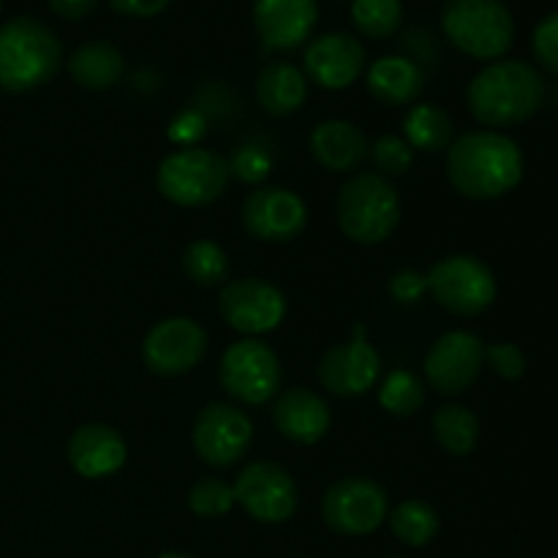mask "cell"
Wrapping results in <instances>:
<instances>
[{"mask_svg": "<svg viewBox=\"0 0 558 558\" xmlns=\"http://www.w3.org/2000/svg\"><path fill=\"white\" fill-rule=\"evenodd\" d=\"M447 178L466 199L490 202L523 180V153L499 131H469L447 147Z\"/></svg>", "mask_w": 558, "mask_h": 558, "instance_id": "6da1fadb", "label": "cell"}, {"mask_svg": "<svg viewBox=\"0 0 558 558\" xmlns=\"http://www.w3.org/2000/svg\"><path fill=\"white\" fill-rule=\"evenodd\" d=\"M545 101V82L534 65L523 60L490 63L469 82L466 104L474 120L488 129H510L526 123Z\"/></svg>", "mask_w": 558, "mask_h": 558, "instance_id": "7a4b0ae2", "label": "cell"}, {"mask_svg": "<svg viewBox=\"0 0 558 558\" xmlns=\"http://www.w3.org/2000/svg\"><path fill=\"white\" fill-rule=\"evenodd\" d=\"M63 44L36 16H14L0 25V90L31 93L54 80Z\"/></svg>", "mask_w": 558, "mask_h": 558, "instance_id": "3957f363", "label": "cell"}, {"mask_svg": "<svg viewBox=\"0 0 558 558\" xmlns=\"http://www.w3.org/2000/svg\"><path fill=\"white\" fill-rule=\"evenodd\" d=\"M338 227L352 243L379 245L401 223V196L379 172H360L341 185L336 199Z\"/></svg>", "mask_w": 558, "mask_h": 558, "instance_id": "277c9868", "label": "cell"}, {"mask_svg": "<svg viewBox=\"0 0 558 558\" xmlns=\"http://www.w3.org/2000/svg\"><path fill=\"white\" fill-rule=\"evenodd\" d=\"M441 27L452 47L477 60H499L515 38V20L501 0H450Z\"/></svg>", "mask_w": 558, "mask_h": 558, "instance_id": "5b68a950", "label": "cell"}, {"mask_svg": "<svg viewBox=\"0 0 558 558\" xmlns=\"http://www.w3.org/2000/svg\"><path fill=\"white\" fill-rule=\"evenodd\" d=\"M229 163L205 147H185L169 153L156 172V185L163 199L180 207H205L221 199L229 185Z\"/></svg>", "mask_w": 558, "mask_h": 558, "instance_id": "8992f818", "label": "cell"}, {"mask_svg": "<svg viewBox=\"0 0 558 558\" xmlns=\"http://www.w3.org/2000/svg\"><path fill=\"white\" fill-rule=\"evenodd\" d=\"M428 292L456 316H480L494 305L496 276L483 259L469 254L445 256L428 272Z\"/></svg>", "mask_w": 558, "mask_h": 558, "instance_id": "52a82bcc", "label": "cell"}, {"mask_svg": "<svg viewBox=\"0 0 558 558\" xmlns=\"http://www.w3.org/2000/svg\"><path fill=\"white\" fill-rule=\"evenodd\" d=\"M218 379L234 401L262 407L281 387V360L259 338H243L221 354Z\"/></svg>", "mask_w": 558, "mask_h": 558, "instance_id": "ba28073f", "label": "cell"}, {"mask_svg": "<svg viewBox=\"0 0 558 558\" xmlns=\"http://www.w3.org/2000/svg\"><path fill=\"white\" fill-rule=\"evenodd\" d=\"M390 512V499L379 483L368 477H343L327 488L322 499V521L341 537L374 534Z\"/></svg>", "mask_w": 558, "mask_h": 558, "instance_id": "9c48e42d", "label": "cell"}, {"mask_svg": "<svg viewBox=\"0 0 558 558\" xmlns=\"http://www.w3.org/2000/svg\"><path fill=\"white\" fill-rule=\"evenodd\" d=\"M254 439V425L243 409L232 403H207L194 420L191 441L202 463L229 469L243 461Z\"/></svg>", "mask_w": 558, "mask_h": 558, "instance_id": "30bf717a", "label": "cell"}, {"mask_svg": "<svg viewBox=\"0 0 558 558\" xmlns=\"http://www.w3.org/2000/svg\"><path fill=\"white\" fill-rule=\"evenodd\" d=\"M218 311L232 330L256 338L281 325L287 316V298L265 278H238L221 287Z\"/></svg>", "mask_w": 558, "mask_h": 558, "instance_id": "8fae6325", "label": "cell"}, {"mask_svg": "<svg viewBox=\"0 0 558 558\" xmlns=\"http://www.w3.org/2000/svg\"><path fill=\"white\" fill-rule=\"evenodd\" d=\"M234 499L259 523H287L298 510V483L272 461H256L234 480Z\"/></svg>", "mask_w": 558, "mask_h": 558, "instance_id": "7c38bea8", "label": "cell"}, {"mask_svg": "<svg viewBox=\"0 0 558 558\" xmlns=\"http://www.w3.org/2000/svg\"><path fill=\"white\" fill-rule=\"evenodd\" d=\"M207 332L189 316H169L153 325L142 341V360L156 376H183L202 363Z\"/></svg>", "mask_w": 558, "mask_h": 558, "instance_id": "4fadbf2b", "label": "cell"}, {"mask_svg": "<svg viewBox=\"0 0 558 558\" xmlns=\"http://www.w3.org/2000/svg\"><path fill=\"white\" fill-rule=\"evenodd\" d=\"M243 227L262 243H292L308 223V207L294 191L281 185H265L245 196Z\"/></svg>", "mask_w": 558, "mask_h": 558, "instance_id": "5bb4252c", "label": "cell"}, {"mask_svg": "<svg viewBox=\"0 0 558 558\" xmlns=\"http://www.w3.org/2000/svg\"><path fill=\"white\" fill-rule=\"evenodd\" d=\"M485 368V343L474 332H445L425 354V379L439 396H461Z\"/></svg>", "mask_w": 558, "mask_h": 558, "instance_id": "9a60e30c", "label": "cell"}, {"mask_svg": "<svg viewBox=\"0 0 558 558\" xmlns=\"http://www.w3.org/2000/svg\"><path fill=\"white\" fill-rule=\"evenodd\" d=\"M316 376L332 396L354 398L368 392L379 381L381 360L365 338H354L327 349L316 365Z\"/></svg>", "mask_w": 558, "mask_h": 558, "instance_id": "2e32d148", "label": "cell"}, {"mask_svg": "<svg viewBox=\"0 0 558 558\" xmlns=\"http://www.w3.org/2000/svg\"><path fill=\"white\" fill-rule=\"evenodd\" d=\"M303 65L308 80L325 90H343L354 85L365 71V49L357 36L343 31L325 33L314 38L303 54Z\"/></svg>", "mask_w": 558, "mask_h": 558, "instance_id": "e0dca14e", "label": "cell"}, {"mask_svg": "<svg viewBox=\"0 0 558 558\" xmlns=\"http://www.w3.org/2000/svg\"><path fill=\"white\" fill-rule=\"evenodd\" d=\"M319 20L316 0H256L254 25L265 47L298 49L308 41Z\"/></svg>", "mask_w": 558, "mask_h": 558, "instance_id": "ac0fdd59", "label": "cell"}, {"mask_svg": "<svg viewBox=\"0 0 558 558\" xmlns=\"http://www.w3.org/2000/svg\"><path fill=\"white\" fill-rule=\"evenodd\" d=\"M125 458H129V447L112 425H80L69 439L71 469L85 480L112 477L125 466Z\"/></svg>", "mask_w": 558, "mask_h": 558, "instance_id": "d6986e66", "label": "cell"}, {"mask_svg": "<svg viewBox=\"0 0 558 558\" xmlns=\"http://www.w3.org/2000/svg\"><path fill=\"white\" fill-rule=\"evenodd\" d=\"M272 423H276L278 434H283V439L311 447L325 439L332 425V414L319 392L308 390V387H292L278 396Z\"/></svg>", "mask_w": 558, "mask_h": 558, "instance_id": "ffe728a7", "label": "cell"}, {"mask_svg": "<svg viewBox=\"0 0 558 558\" xmlns=\"http://www.w3.org/2000/svg\"><path fill=\"white\" fill-rule=\"evenodd\" d=\"M368 150V136L352 120H325L311 134V153L327 172H354Z\"/></svg>", "mask_w": 558, "mask_h": 558, "instance_id": "44dd1931", "label": "cell"}, {"mask_svg": "<svg viewBox=\"0 0 558 558\" xmlns=\"http://www.w3.org/2000/svg\"><path fill=\"white\" fill-rule=\"evenodd\" d=\"M368 90L376 101L387 107H409L420 98L425 87V71L403 54L379 58L365 74Z\"/></svg>", "mask_w": 558, "mask_h": 558, "instance_id": "7402d4cb", "label": "cell"}, {"mask_svg": "<svg viewBox=\"0 0 558 558\" xmlns=\"http://www.w3.org/2000/svg\"><path fill=\"white\" fill-rule=\"evenodd\" d=\"M125 60L112 41H87L69 58V74L85 90H112L123 80Z\"/></svg>", "mask_w": 558, "mask_h": 558, "instance_id": "603a6c76", "label": "cell"}, {"mask_svg": "<svg viewBox=\"0 0 558 558\" xmlns=\"http://www.w3.org/2000/svg\"><path fill=\"white\" fill-rule=\"evenodd\" d=\"M308 96V80L292 63H267L256 80V98L272 118L294 114Z\"/></svg>", "mask_w": 558, "mask_h": 558, "instance_id": "cb8c5ba5", "label": "cell"}, {"mask_svg": "<svg viewBox=\"0 0 558 558\" xmlns=\"http://www.w3.org/2000/svg\"><path fill=\"white\" fill-rule=\"evenodd\" d=\"M403 134L412 150L439 153L456 140V120L439 104H417L403 118Z\"/></svg>", "mask_w": 558, "mask_h": 558, "instance_id": "d4e9b609", "label": "cell"}, {"mask_svg": "<svg viewBox=\"0 0 558 558\" xmlns=\"http://www.w3.org/2000/svg\"><path fill=\"white\" fill-rule=\"evenodd\" d=\"M434 436L452 458L472 456L480 441V420L463 403H445L434 414Z\"/></svg>", "mask_w": 558, "mask_h": 558, "instance_id": "484cf974", "label": "cell"}, {"mask_svg": "<svg viewBox=\"0 0 558 558\" xmlns=\"http://www.w3.org/2000/svg\"><path fill=\"white\" fill-rule=\"evenodd\" d=\"M390 521V532L396 534L398 543L407 548H425L439 534V512L423 499H407L387 515Z\"/></svg>", "mask_w": 558, "mask_h": 558, "instance_id": "4316f807", "label": "cell"}, {"mask_svg": "<svg viewBox=\"0 0 558 558\" xmlns=\"http://www.w3.org/2000/svg\"><path fill=\"white\" fill-rule=\"evenodd\" d=\"M183 272L189 276V281H194L196 287H223L229 281V256L213 240L202 238L194 243L185 245L183 251Z\"/></svg>", "mask_w": 558, "mask_h": 558, "instance_id": "83f0119b", "label": "cell"}, {"mask_svg": "<svg viewBox=\"0 0 558 558\" xmlns=\"http://www.w3.org/2000/svg\"><path fill=\"white\" fill-rule=\"evenodd\" d=\"M379 403L392 417H412L425 407V385L409 371H392L379 385Z\"/></svg>", "mask_w": 558, "mask_h": 558, "instance_id": "f1b7e54d", "label": "cell"}, {"mask_svg": "<svg viewBox=\"0 0 558 558\" xmlns=\"http://www.w3.org/2000/svg\"><path fill=\"white\" fill-rule=\"evenodd\" d=\"M401 0H354L352 3L354 27L368 38H390L401 27Z\"/></svg>", "mask_w": 558, "mask_h": 558, "instance_id": "f546056e", "label": "cell"}, {"mask_svg": "<svg viewBox=\"0 0 558 558\" xmlns=\"http://www.w3.org/2000/svg\"><path fill=\"white\" fill-rule=\"evenodd\" d=\"M238 505L234 488L218 477H205L189 490V510L196 518H223Z\"/></svg>", "mask_w": 558, "mask_h": 558, "instance_id": "4dcf8cb0", "label": "cell"}, {"mask_svg": "<svg viewBox=\"0 0 558 558\" xmlns=\"http://www.w3.org/2000/svg\"><path fill=\"white\" fill-rule=\"evenodd\" d=\"M368 156L374 158L376 169H379L381 178L387 180L401 178V174H407L414 163L412 145H409L407 140H401V136H392V134L379 136V140L371 145Z\"/></svg>", "mask_w": 558, "mask_h": 558, "instance_id": "1f68e13d", "label": "cell"}, {"mask_svg": "<svg viewBox=\"0 0 558 558\" xmlns=\"http://www.w3.org/2000/svg\"><path fill=\"white\" fill-rule=\"evenodd\" d=\"M485 365H488L499 379L518 381L526 374V354H523V349L512 341L490 343V347H485Z\"/></svg>", "mask_w": 558, "mask_h": 558, "instance_id": "d6a6232c", "label": "cell"}, {"mask_svg": "<svg viewBox=\"0 0 558 558\" xmlns=\"http://www.w3.org/2000/svg\"><path fill=\"white\" fill-rule=\"evenodd\" d=\"M227 163H229V174H234L240 183H248V185H256L262 183V180H267V174H270L272 169L270 156L256 145L238 147V150L232 153V161Z\"/></svg>", "mask_w": 558, "mask_h": 558, "instance_id": "836d02e7", "label": "cell"}, {"mask_svg": "<svg viewBox=\"0 0 558 558\" xmlns=\"http://www.w3.org/2000/svg\"><path fill=\"white\" fill-rule=\"evenodd\" d=\"M532 49L537 63L550 74H558V11L545 16L537 27H534Z\"/></svg>", "mask_w": 558, "mask_h": 558, "instance_id": "e575fe53", "label": "cell"}, {"mask_svg": "<svg viewBox=\"0 0 558 558\" xmlns=\"http://www.w3.org/2000/svg\"><path fill=\"white\" fill-rule=\"evenodd\" d=\"M390 294L396 303L414 305L428 294V276H420L417 270H398L390 281Z\"/></svg>", "mask_w": 558, "mask_h": 558, "instance_id": "d590c367", "label": "cell"}, {"mask_svg": "<svg viewBox=\"0 0 558 558\" xmlns=\"http://www.w3.org/2000/svg\"><path fill=\"white\" fill-rule=\"evenodd\" d=\"M172 0H109L118 14L123 16H134V20H147V16L161 14Z\"/></svg>", "mask_w": 558, "mask_h": 558, "instance_id": "8d00e7d4", "label": "cell"}, {"mask_svg": "<svg viewBox=\"0 0 558 558\" xmlns=\"http://www.w3.org/2000/svg\"><path fill=\"white\" fill-rule=\"evenodd\" d=\"M54 16L65 22H82L98 9V0H49Z\"/></svg>", "mask_w": 558, "mask_h": 558, "instance_id": "74e56055", "label": "cell"}, {"mask_svg": "<svg viewBox=\"0 0 558 558\" xmlns=\"http://www.w3.org/2000/svg\"><path fill=\"white\" fill-rule=\"evenodd\" d=\"M158 558H194V556H189V554H180V550H167V554H161Z\"/></svg>", "mask_w": 558, "mask_h": 558, "instance_id": "f35d334b", "label": "cell"}]
</instances>
